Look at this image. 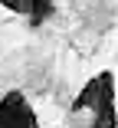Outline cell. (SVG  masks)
Segmentation results:
<instances>
[{
  "instance_id": "obj_1",
  "label": "cell",
  "mask_w": 118,
  "mask_h": 128,
  "mask_svg": "<svg viewBox=\"0 0 118 128\" xmlns=\"http://www.w3.org/2000/svg\"><path fill=\"white\" fill-rule=\"evenodd\" d=\"M0 128H36V112L23 92H7L0 98Z\"/></svg>"
},
{
  "instance_id": "obj_2",
  "label": "cell",
  "mask_w": 118,
  "mask_h": 128,
  "mask_svg": "<svg viewBox=\"0 0 118 128\" xmlns=\"http://www.w3.org/2000/svg\"><path fill=\"white\" fill-rule=\"evenodd\" d=\"M95 122H92V128H118V115H115V76L102 86V95L95 102Z\"/></svg>"
},
{
  "instance_id": "obj_3",
  "label": "cell",
  "mask_w": 118,
  "mask_h": 128,
  "mask_svg": "<svg viewBox=\"0 0 118 128\" xmlns=\"http://www.w3.org/2000/svg\"><path fill=\"white\" fill-rule=\"evenodd\" d=\"M112 79V72L105 69V72H99L95 79H89L85 82V89L72 98V112H85V108H95V102H99V95H102V86Z\"/></svg>"
},
{
  "instance_id": "obj_4",
  "label": "cell",
  "mask_w": 118,
  "mask_h": 128,
  "mask_svg": "<svg viewBox=\"0 0 118 128\" xmlns=\"http://www.w3.org/2000/svg\"><path fill=\"white\" fill-rule=\"evenodd\" d=\"M49 10H53V0H36V7H33V13H30V23L39 26V23L49 16Z\"/></svg>"
},
{
  "instance_id": "obj_5",
  "label": "cell",
  "mask_w": 118,
  "mask_h": 128,
  "mask_svg": "<svg viewBox=\"0 0 118 128\" xmlns=\"http://www.w3.org/2000/svg\"><path fill=\"white\" fill-rule=\"evenodd\" d=\"M0 4H3L10 13H33V7H36V0H0Z\"/></svg>"
}]
</instances>
